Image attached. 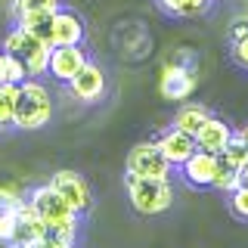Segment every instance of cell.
<instances>
[{
    "label": "cell",
    "mask_w": 248,
    "mask_h": 248,
    "mask_svg": "<svg viewBox=\"0 0 248 248\" xmlns=\"http://www.w3.org/2000/svg\"><path fill=\"white\" fill-rule=\"evenodd\" d=\"M53 118V96L37 78H25L16 90V112L13 127L19 130H37Z\"/></svg>",
    "instance_id": "1"
},
{
    "label": "cell",
    "mask_w": 248,
    "mask_h": 248,
    "mask_svg": "<svg viewBox=\"0 0 248 248\" xmlns=\"http://www.w3.org/2000/svg\"><path fill=\"white\" fill-rule=\"evenodd\" d=\"M31 208H34L37 217L44 220L46 232H56V236H62V239H75L78 214L53 186H37V189L31 192Z\"/></svg>",
    "instance_id": "2"
},
{
    "label": "cell",
    "mask_w": 248,
    "mask_h": 248,
    "mask_svg": "<svg viewBox=\"0 0 248 248\" xmlns=\"http://www.w3.org/2000/svg\"><path fill=\"white\" fill-rule=\"evenodd\" d=\"M50 50L53 46H46L44 41H37L34 34H28L22 25H16L10 34H6V44H3V53H10L25 65L28 78H37L46 72V62H50Z\"/></svg>",
    "instance_id": "3"
},
{
    "label": "cell",
    "mask_w": 248,
    "mask_h": 248,
    "mask_svg": "<svg viewBox=\"0 0 248 248\" xmlns=\"http://www.w3.org/2000/svg\"><path fill=\"white\" fill-rule=\"evenodd\" d=\"M127 196H130V205H134L140 214H146V217L168 211L170 202H174V192H170L168 180L134 177V174H127Z\"/></svg>",
    "instance_id": "4"
},
{
    "label": "cell",
    "mask_w": 248,
    "mask_h": 248,
    "mask_svg": "<svg viewBox=\"0 0 248 248\" xmlns=\"http://www.w3.org/2000/svg\"><path fill=\"white\" fill-rule=\"evenodd\" d=\"M127 174H134V177H152V180H168L170 161L161 155V149L155 143H140L127 155Z\"/></svg>",
    "instance_id": "5"
},
{
    "label": "cell",
    "mask_w": 248,
    "mask_h": 248,
    "mask_svg": "<svg viewBox=\"0 0 248 248\" xmlns=\"http://www.w3.org/2000/svg\"><path fill=\"white\" fill-rule=\"evenodd\" d=\"M44 236H46V227H44L41 217H37V211L31 208V202H28V205H19V202H16V223H13L10 245H16V248H31V245L41 242Z\"/></svg>",
    "instance_id": "6"
},
{
    "label": "cell",
    "mask_w": 248,
    "mask_h": 248,
    "mask_svg": "<svg viewBox=\"0 0 248 248\" xmlns=\"http://www.w3.org/2000/svg\"><path fill=\"white\" fill-rule=\"evenodd\" d=\"M84 62H87V53H84V46H81V44L53 46V50H50V62H46V72L56 78V81L68 84L78 72H81Z\"/></svg>",
    "instance_id": "7"
},
{
    "label": "cell",
    "mask_w": 248,
    "mask_h": 248,
    "mask_svg": "<svg viewBox=\"0 0 248 248\" xmlns=\"http://www.w3.org/2000/svg\"><path fill=\"white\" fill-rule=\"evenodd\" d=\"M50 186L75 208V214H84L90 208V186L81 174H75V170H59V174H53Z\"/></svg>",
    "instance_id": "8"
},
{
    "label": "cell",
    "mask_w": 248,
    "mask_h": 248,
    "mask_svg": "<svg viewBox=\"0 0 248 248\" xmlns=\"http://www.w3.org/2000/svg\"><path fill=\"white\" fill-rule=\"evenodd\" d=\"M68 87H72L75 99H81V103H96V99L106 93V75H103V68H99L96 62L87 59L81 65V72L68 81Z\"/></svg>",
    "instance_id": "9"
},
{
    "label": "cell",
    "mask_w": 248,
    "mask_h": 248,
    "mask_svg": "<svg viewBox=\"0 0 248 248\" xmlns=\"http://www.w3.org/2000/svg\"><path fill=\"white\" fill-rule=\"evenodd\" d=\"M84 41V22L75 10H59L53 13V46H68Z\"/></svg>",
    "instance_id": "10"
},
{
    "label": "cell",
    "mask_w": 248,
    "mask_h": 248,
    "mask_svg": "<svg viewBox=\"0 0 248 248\" xmlns=\"http://www.w3.org/2000/svg\"><path fill=\"white\" fill-rule=\"evenodd\" d=\"M155 146H158L161 155H165V158L170 161V168H174V165H183V161L196 152V137H189V134H183V130L170 127V130H165V134L158 137V143H155Z\"/></svg>",
    "instance_id": "11"
},
{
    "label": "cell",
    "mask_w": 248,
    "mask_h": 248,
    "mask_svg": "<svg viewBox=\"0 0 248 248\" xmlns=\"http://www.w3.org/2000/svg\"><path fill=\"white\" fill-rule=\"evenodd\" d=\"M180 168H183L186 183H192V186H211L214 174H217V155H214V152H202V149H196Z\"/></svg>",
    "instance_id": "12"
},
{
    "label": "cell",
    "mask_w": 248,
    "mask_h": 248,
    "mask_svg": "<svg viewBox=\"0 0 248 248\" xmlns=\"http://www.w3.org/2000/svg\"><path fill=\"white\" fill-rule=\"evenodd\" d=\"M161 96L165 99H186L192 90H196V75L183 65H168L161 72Z\"/></svg>",
    "instance_id": "13"
},
{
    "label": "cell",
    "mask_w": 248,
    "mask_h": 248,
    "mask_svg": "<svg viewBox=\"0 0 248 248\" xmlns=\"http://www.w3.org/2000/svg\"><path fill=\"white\" fill-rule=\"evenodd\" d=\"M230 137H232L230 124L223 121V118H214V115H208V121L196 130V149H202V152H214V155H217L223 146L230 143Z\"/></svg>",
    "instance_id": "14"
},
{
    "label": "cell",
    "mask_w": 248,
    "mask_h": 248,
    "mask_svg": "<svg viewBox=\"0 0 248 248\" xmlns=\"http://www.w3.org/2000/svg\"><path fill=\"white\" fill-rule=\"evenodd\" d=\"M53 13L56 10H41V13H31V16H22L19 25L34 34L37 41H44L46 46H53Z\"/></svg>",
    "instance_id": "15"
},
{
    "label": "cell",
    "mask_w": 248,
    "mask_h": 248,
    "mask_svg": "<svg viewBox=\"0 0 248 248\" xmlns=\"http://www.w3.org/2000/svg\"><path fill=\"white\" fill-rule=\"evenodd\" d=\"M208 115L211 112H208L205 106H183L180 112L174 115V127L183 130V134H189V137H196V130L208 121Z\"/></svg>",
    "instance_id": "16"
},
{
    "label": "cell",
    "mask_w": 248,
    "mask_h": 248,
    "mask_svg": "<svg viewBox=\"0 0 248 248\" xmlns=\"http://www.w3.org/2000/svg\"><path fill=\"white\" fill-rule=\"evenodd\" d=\"M217 158H220V161H223V165H227V168L239 170V168H242L245 161H248V149L242 146V140H239L236 134H232V137H230V143L223 146L220 152H217Z\"/></svg>",
    "instance_id": "17"
},
{
    "label": "cell",
    "mask_w": 248,
    "mask_h": 248,
    "mask_svg": "<svg viewBox=\"0 0 248 248\" xmlns=\"http://www.w3.org/2000/svg\"><path fill=\"white\" fill-rule=\"evenodd\" d=\"M16 90H19V84H0V130H3V127H13Z\"/></svg>",
    "instance_id": "18"
},
{
    "label": "cell",
    "mask_w": 248,
    "mask_h": 248,
    "mask_svg": "<svg viewBox=\"0 0 248 248\" xmlns=\"http://www.w3.org/2000/svg\"><path fill=\"white\" fill-rule=\"evenodd\" d=\"M208 6H211V0H170L168 13L170 16H186V19H196V16L208 13Z\"/></svg>",
    "instance_id": "19"
},
{
    "label": "cell",
    "mask_w": 248,
    "mask_h": 248,
    "mask_svg": "<svg viewBox=\"0 0 248 248\" xmlns=\"http://www.w3.org/2000/svg\"><path fill=\"white\" fill-rule=\"evenodd\" d=\"M214 189H220V192H232L239 186V170H232L227 168L220 158H217V174H214V180H211Z\"/></svg>",
    "instance_id": "20"
},
{
    "label": "cell",
    "mask_w": 248,
    "mask_h": 248,
    "mask_svg": "<svg viewBox=\"0 0 248 248\" xmlns=\"http://www.w3.org/2000/svg\"><path fill=\"white\" fill-rule=\"evenodd\" d=\"M56 6H59V0H16L13 13H16V19H22V16L41 13V10H56Z\"/></svg>",
    "instance_id": "21"
},
{
    "label": "cell",
    "mask_w": 248,
    "mask_h": 248,
    "mask_svg": "<svg viewBox=\"0 0 248 248\" xmlns=\"http://www.w3.org/2000/svg\"><path fill=\"white\" fill-rule=\"evenodd\" d=\"M25 78H28L25 65L16 56H10V53H3V84H22Z\"/></svg>",
    "instance_id": "22"
},
{
    "label": "cell",
    "mask_w": 248,
    "mask_h": 248,
    "mask_svg": "<svg viewBox=\"0 0 248 248\" xmlns=\"http://www.w3.org/2000/svg\"><path fill=\"white\" fill-rule=\"evenodd\" d=\"M230 208H232V214H236L239 220H248V186L239 183L236 189L230 192Z\"/></svg>",
    "instance_id": "23"
},
{
    "label": "cell",
    "mask_w": 248,
    "mask_h": 248,
    "mask_svg": "<svg viewBox=\"0 0 248 248\" xmlns=\"http://www.w3.org/2000/svg\"><path fill=\"white\" fill-rule=\"evenodd\" d=\"M232 59H236L242 68H248V34L239 37V41H232Z\"/></svg>",
    "instance_id": "24"
},
{
    "label": "cell",
    "mask_w": 248,
    "mask_h": 248,
    "mask_svg": "<svg viewBox=\"0 0 248 248\" xmlns=\"http://www.w3.org/2000/svg\"><path fill=\"white\" fill-rule=\"evenodd\" d=\"M68 245H72V239H62V236H56V232H46L41 242L31 245V248H68Z\"/></svg>",
    "instance_id": "25"
},
{
    "label": "cell",
    "mask_w": 248,
    "mask_h": 248,
    "mask_svg": "<svg viewBox=\"0 0 248 248\" xmlns=\"http://www.w3.org/2000/svg\"><path fill=\"white\" fill-rule=\"evenodd\" d=\"M248 34V22H236L232 25V41H239V37H245Z\"/></svg>",
    "instance_id": "26"
},
{
    "label": "cell",
    "mask_w": 248,
    "mask_h": 248,
    "mask_svg": "<svg viewBox=\"0 0 248 248\" xmlns=\"http://www.w3.org/2000/svg\"><path fill=\"white\" fill-rule=\"evenodd\" d=\"M239 183H242V186H248V161H245L242 168H239Z\"/></svg>",
    "instance_id": "27"
},
{
    "label": "cell",
    "mask_w": 248,
    "mask_h": 248,
    "mask_svg": "<svg viewBox=\"0 0 248 248\" xmlns=\"http://www.w3.org/2000/svg\"><path fill=\"white\" fill-rule=\"evenodd\" d=\"M239 140H242V146H245V149H248V124H245V127L242 130H239V134H236Z\"/></svg>",
    "instance_id": "28"
},
{
    "label": "cell",
    "mask_w": 248,
    "mask_h": 248,
    "mask_svg": "<svg viewBox=\"0 0 248 248\" xmlns=\"http://www.w3.org/2000/svg\"><path fill=\"white\" fill-rule=\"evenodd\" d=\"M0 84H3V53H0Z\"/></svg>",
    "instance_id": "29"
},
{
    "label": "cell",
    "mask_w": 248,
    "mask_h": 248,
    "mask_svg": "<svg viewBox=\"0 0 248 248\" xmlns=\"http://www.w3.org/2000/svg\"><path fill=\"white\" fill-rule=\"evenodd\" d=\"M68 248H72V245H68Z\"/></svg>",
    "instance_id": "30"
},
{
    "label": "cell",
    "mask_w": 248,
    "mask_h": 248,
    "mask_svg": "<svg viewBox=\"0 0 248 248\" xmlns=\"http://www.w3.org/2000/svg\"><path fill=\"white\" fill-rule=\"evenodd\" d=\"M0 245H3V242H0Z\"/></svg>",
    "instance_id": "31"
}]
</instances>
